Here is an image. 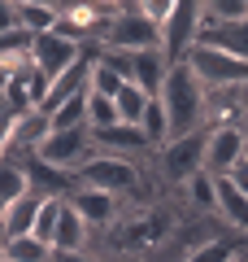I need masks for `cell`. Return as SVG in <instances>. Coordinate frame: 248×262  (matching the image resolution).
I'll return each mask as SVG.
<instances>
[{
  "label": "cell",
  "instance_id": "obj_1",
  "mask_svg": "<svg viewBox=\"0 0 248 262\" xmlns=\"http://www.w3.org/2000/svg\"><path fill=\"white\" fill-rule=\"evenodd\" d=\"M153 166V162H131V158H113V153H92L87 158V166L74 175V184L79 188H96V192H109V196H135V201H144L148 192V175L144 170Z\"/></svg>",
  "mask_w": 248,
  "mask_h": 262
},
{
  "label": "cell",
  "instance_id": "obj_2",
  "mask_svg": "<svg viewBox=\"0 0 248 262\" xmlns=\"http://www.w3.org/2000/svg\"><path fill=\"white\" fill-rule=\"evenodd\" d=\"M161 105H165V118H170V140L192 136V131H205V83L192 75L187 61L165 75Z\"/></svg>",
  "mask_w": 248,
  "mask_h": 262
},
{
  "label": "cell",
  "instance_id": "obj_3",
  "mask_svg": "<svg viewBox=\"0 0 248 262\" xmlns=\"http://www.w3.org/2000/svg\"><path fill=\"white\" fill-rule=\"evenodd\" d=\"M205 149H209V131H192V136H179V140L161 144L153 158V175L165 188H183L192 175L205 170Z\"/></svg>",
  "mask_w": 248,
  "mask_h": 262
},
{
  "label": "cell",
  "instance_id": "obj_4",
  "mask_svg": "<svg viewBox=\"0 0 248 262\" xmlns=\"http://www.w3.org/2000/svg\"><path fill=\"white\" fill-rule=\"evenodd\" d=\"M201 44V0H175V13L161 27V57L175 70L192 57V48Z\"/></svg>",
  "mask_w": 248,
  "mask_h": 262
},
{
  "label": "cell",
  "instance_id": "obj_5",
  "mask_svg": "<svg viewBox=\"0 0 248 262\" xmlns=\"http://www.w3.org/2000/svg\"><path fill=\"white\" fill-rule=\"evenodd\" d=\"M96 153L92 144V127H79V131H53L44 144H39V158L48 162V166L65 170V175H79L83 166H87V158Z\"/></svg>",
  "mask_w": 248,
  "mask_h": 262
},
{
  "label": "cell",
  "instance_id": "obj_6",
  "mask_svg": "<svg viewBox=\"0 0 248 262\" xmlns=\"http://www.w3.org/2000/svg\"><path fill=\"white\" fill-rule=\"evenodd\" d=\"M187 66H192V75L205 83V92H209V88H239V83H248V61H235V57L218 53V48H205V44L192 48Z\"/></svg>",
  "mask_w": 248,
  "mask_h": 262
},
{
  "label": "cell",
  "instance_id": "obj_7",
  "mask_svg": "<svg viewBox=\"0 0 248 262\" xmlns=\"http://www.w3.org/2000/svg\"><path fill=\"white\" fill-rule=\"evenodd\" d=\"M248 158V131L244 127H222L209 131V149H205V170L213 179H227L239 162Z\"/></svg>",
  "mask_w": 248,
  "mask_h": 262
},
{
  "label": "cell",
  "instance_id": "obj_8",
  "mask_svg": "<svg viewBox=\"0 0 248 262\" xmlns=\"http://www.w3.org/2000/svg\"><path fill=\"white\" fill-rule=\"evenodd\" d=\"M87 57V48H79V44H70V39H61V35H35V44H31V66L35 70H44L48 79H57V75H65L74 61H83Z\"/></svg>",
  "mask_w": 248,
  "mask_h": 262
},
{
  "label": "cell",
  "instance_id": "obj_9",
  "mask_svg": "<svg viewBox=\"0 0 248 262\" xmlns=\"http://www.w3.org/2000/svg\"><path fill=\"white\" fill-rule=\"evenodd\" d=\"M65 206H70L74 214L83 219V223L92 227V232H105V227H113V223H118V214H122V201H118V196L96 192V188H74V192L65 196Z\"/></svg>",
  "mask_w": 248,
  "mask_h": 262
},
{
  "label": "cell",
  "instance_id": "obj_10",
  "mask_svg": "<svg viewBox=\"0 0 248 262\" xmlns=\"http://www.w3.org/2000/svg\"><path fill=\"white\" fill-rule=\"evenodd\" d=\"M92 144L96 153H113V158H131V162H153L157 149L144 140V131L139 127H127V122H118V127H105V131H92Z\"/></svg>",
  "mask_w": 248,
  "mask_h": 262
},
{
  "label": "cell",
  "instance_id": "obj_11",
  "mask_svg": "<svg viewBox=\"0 0 248 262\" xmlns=\"http://www.w3.org/2000/svg\"><path fill=\"white\" fill-rule=\"evenodd\" d=\"M9 162V158H5ZM18 166L27 170V184H31V192H39V196H70L74 188V175H65V170H57V166H48L44 158H39V153H27V158H18Z\"/></svg>",
  "mask_w": 248,
  "mask_h": 262
},
{
  "label": "cell",
  "instance_id": "obj_12",
  "mask_svg": "<svg viewBox=\"0 0 248 262\" xmlns=\"http://www.w3.org/2000/svg\"><path fill=\"white\" fill-rule=\"evenodd\" d=\"M44 201H48V196H39V192L18 196V201L9 206V214H5V227H0V236H5V241L31 236V232H35V219H39V210H44Z\"/></svg>",
  "mask_w": 248,
  "mask_h": 262
},
{
  "label": "cell",
  "instance_id": "obj_13",
  "mask_svg": "<svg viewBox=\"0 0 248 262\" xmlns=\"http://www.w3.org/2000/svg\"><path fill=\"white\" fill-rule=\"evenodd\" d=\"M205 48H218V53L235 57V61H248V22H227V27H209L201 31Z\"/></svg>",
  "mask_w": 248,
  "mask_h": 262
},
{
  "label": "cell",
  "instance_id": "obj_14",
  "mask_svg": "<svg viewBox=\"0 0 248 262\" xmlns=\"http://www.w3.org/2000/svg\"><path fill=\"white\" fill-rule=\"evenodd\" d=\"M87 249H92V227L65 206L61 223H57V236H53V253H87Z\"/></svg>",
  "mask_w": 248,
  "mask_h": 262
},
{
  "label": "cell",
  "instance_id": "obj_15",
  "mask_svg": "<svg viewBox=\"0 0 248 262\" xmlns=\"http://www.w3.org/2000/svg\"><path fill=\"white\" fill-rule=\"evenodd\" d=\"M183 196H187V206H192V214L218 219V179H213L209 170H201V175L187 179V184H183Z\"/></svg>",
  "mask_w": 248,
  "mask_h": 262
},
{
  "label": "cell",
  "instance_id": "obj_16",
  "mask_svg": "<svg viewBox=\"0 0 248 262\" xmlns=\"http://www.w3.org/2000/svg\"><path fill=\"white\" fill-rule=\"evenodd\" d=\"M165 75H170V66H165L161 48H153V53H135V88H144L148 96H161Z\"/></svg>",
  "mask_w": 248,
  "mask_h": 262
},
{
  "label": "cell",
  "instance_id": "obj_17",
  "mask_svg": "<svg viewBox=\"0 0 248 262\" xmlns=\"http://www.w3.org/2000/svg\"><path fill=\"white\" fill-rule=\"evenodd\" d=\"M18 22L31 35H48L57 27V0H18Z\"/></svg>",
  "mask_w": 248,
  "mask_h": 262
},
{
  "label": "cell",
  "instance_id": "obj_18",
  "mask_svg": "<svg viewBox=\"0 0 248 262\" xmlns=\"http://www.w3.org/2000/svg\"><path fill=\"white\" fill-rule=\"evenodd\" d=\"M139 131H144V140L153 144V149L170 144V118H165V105H161V96H153V101H148L144 118H139Z\"/></svg>",
  "mask_w": 248,
  "mask_h": 262
},
{
  "label": "cell",
  "instance_id": "obj_19",
  "mask_svg": "<svg viewBox=\"0 0 248 262\" xmlns=\"http://www.w3.org/2000/svg\"><path fill=\"white\" fill-rule=\"evenodd\" d=\"M148 101H153V96H148L144 88H135V83H127L118 96H113V105H118V118L127 122V127H139V118H144Z\"/></svg>",
  "mask_w": 248,
  "mask_h": 262
},
{
  "label": "cell",
  "instance_id": "obj_20",
  "mask_svg": "<svg viewBox=\"0 0 248 262\" xmlns=\"http://www.w3.org/2000/svg\"><path fill=\"white\" fill-rule=\"evenodd\" d=\"M5 258L9 262H53V245L35 241V236H18V241H5Z\"/></svg>",
  "mask_w": 248,
  "mask_h": 262
},
{
  "label": "cell",
  "instance_id": "obj_21",
  "mask_svg": "<svg viewBox=\"0 0 248 262\" xmlns=\"http://www.w3.org/2000/svg\"><path fill=\"white\" fill-rule=\"evenodd\" d=\"M87 96L92 92H83V96H74V101H65V105H57L48 118H53V131H79V127H87Z\"/></svg>",
  "mask_w": 248,
  "mask_h": 262
},
{
  "label": "cell",
  "instance_id": "obj_22",
  "mask_svg": "<svg viewBox=\"0 0 248 262\" xmlns=\"http://www.w3.org/2000/svg\"><path fill=\"white\" fill-rule=\"evenodd\" d=\"M31 184H27V170L18 166V162H0V201L5 206H13L18 196H27Z\"/></svg>",
  "mask_w": 248,
  "mask_h": 262
},
{
  "label": "cell",
  "instance_id": "obj_23",
  "mask_svg": "<svg viewBox=\"0 0 248 262\" xmlns=\"http://www.w3.org/2000/svg\"><path fill=\"white\" fill-rule=\"evenodd\" d=\"M61 210H65V201L61 196H48L44 201V210H39V219H35V241H44V245H53V236H57V223H61Z\"/></svg>",
  "mask_w": 248,
  "mask_h": 262
},
{
  "label": "cell",
  "instance_id": "obj_24",
  "mask_svg": "<svg viewBox=\"0 0 248 262\" xmlns=\"http://www.w3.org/2000/svg\"><path fill=\"white\" fill-rule=\"evenodd\" d=\"M239 249H244V241H239V236H227V241H213V245H205V249L187 253L183 262H231Z\"/></svg>",
  "mask_w": 248,
  "mask_h": 262
},
{
  "label": "cell",
  "instance_id": "obj_25",
  "mask_svg": "<svg viewBox=\"0 0 248 262\" xmlns=\"http://www.w3.org/2000/svg\"><path fill=\"white\" fill-rule=\"evenodd\" d=\"M118 105L109 96H87V127L92 131H105V127H118Z\"/></svg>",
  "mask_w": 248,
  "mask_h": 262
},
{
  "label": "cell",
  "instance_id": "obj_26",
  "mask_svg": "<svg viewBox=\"0 0 248 262\" xmlns=\"http://www.w3.org/2000/svg\"><path fill=\"white\" fill-rule=\"evenodd\" d=\"M122 88H127V83H122V79L109 70V66H105L101 57H96V66H92V96H109V101H113V96H118Z\"/></svg>",
  "mask_w": 248,
  "mask_h": 262
},
{
  "label": "cell",
  "instance_id": "obj_27",
  "mask_svg": "<svg viewBox=\"0 0 248 262\" xmlns=\"http://www.w3.org/2000/svg\"><path fill=\"white\" fill-rule=\"evenodd\" d=\"M13 31H22V22H18V0H0V35H13Z\"/></svg>",
  "mask_w": 248,
  "mask_h": 262
},
{
  "label": "cell",
  "instance_id": "obj_28",
  "mask_svg": "<svg viewBox=\"0 0 248 262\" xmlns=\"http://www.w3.org/2000/svg\"><path fill=\"white\" fill-rule=\"evenodd\" d=\"M227 179H231V184H235V188H239V192H248V158H244V162H239V166H235V170H231V175H227Z\"/></svg>",
  "mask_w": 248,
  "mask_h": 262
},
{
  "label": "cell",
  "instance_id": "obj_29",
  "mask_svg": "<svg viewBox=\"0 0 248 262\" xmlns=\"http://www.w3.org/2000/svg\"><path fill=\"white\" fill-rule=\"evenodd\" d=\"M53 262H101V258H92V253H57Z\"/></svg>",
  "mask_w": 248,
  "mask_h": 262
},
{
  "label": "cell",
  "instance_id": "obj_30",
  "mask_svg": "<svg viewBox=\"0 0 248 262\" xmlns=\"http://www.w3.org/2000/svg\"><path fill=\"white\" fill-rule=\"evenodd\" d=\"M5 114H9V101H5V92H0V118H5Z\"/></svg>",
  "mask_w": 248,
  "mask_h": 262
},
{
  "label": "cell",
  "instance_id": "obj_31",
  "mask_svg": "<svg viewBox=\"0 0 248 262\" xmlns=\"http://www.w3.org/2000/svg\"><path fill=\"white\" fill-rule=\"evenodd\" d=\"M0 262H9V258H5V253H0Z\"/></svg>",
  "mask_w": 248,
  "mask_h": 262
},
{
  "label": "cell",
  "instance_id": "obj_32",
  "mask_svg": "<svg viewBox=\"0 0 248 262\" xmlns=\"http://www.w3.org/2000/svg\"><path fill=\"white\" fill-rule=\"evenodd\" d=\"M0 253H5V245H0Z\"/></svg>",
  "mask_w": 248,
  "mask_h": 262
}]
</instances>
